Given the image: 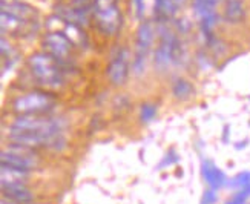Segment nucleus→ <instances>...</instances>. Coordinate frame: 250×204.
<instances>
[{"mask_svg": "<svg viewBox=\"0 0 250 204\" xmlns=\"http://www.w3.org/2000/svg\"><path fill=\"white\" fill-rule=\"evenodd\" d=\"M31 74L34 75V79L45 84V86H59L63 83V68L62 63L57 61L54 57H51L49 54L37 52L32 54L28 60Z\"/></svg>", "mask_w": 250, "mask_h": 204, "instance_id": "f257e3e1", "label": "nucleus"}, {"mask_svg": "<svg viewBox=\"0 0 250 204\" xmlns=\"http://www.w3.org/2000/svg\"><path fill=\"white\" fill-rule=\"evenodd\" d=\"M11 131H20V132H29L37 134L48 138L51 146L59 142V135L62 131V126L57 120L39 115H19L14 123L11 124Z\"/></svg>", "mask_w": 250, "mask_h": 204, "instance_id": "f03ea898", "label": "nucleus"}, {"mask_svg": "<svg viewBox=\"0 0 250 204\" xmlns=\"http://www.w3.org/2000/svg\"><path fill=\"white\" fill-rule=\"evenodd\" d=\"M0 166L21 172H29L39 166V158L31 147L9 144L0 154Z\"/></svg>", "mask_w": 250, "mask_h": 204, "instance_id": "7ed1b4c3", "label": "nucleus"}, {"mask_svg": "<svg viewBox=\"0 0 250 204\" xmlns=\"http://www.w3.org/2000/svg\"><path fill=\"white\" fill-rule=\"evenodd\" d=\"M56 99L42 91H32L25 95H20L13 102V111L19 115H37L54 106Z\"/></svg>", "mask_w": 250, "mask_h": 204, "instance_id": "20e7f679", "label": "nucleus"}, {"mask_svg": "<svg viewBox=\"0 0 250 204\" xmlns=\"http://www.w3.org/2000/svg\"><path fill=\"white\" fill-rule=\"evenodd\" d=\"M155 36V29L154 25L150 21H143L137 31V51H135V57L132 61V69L135 74H141L146 68V59H147V52L150 49L152 41H154Z\"/></svg>", "mask_w": 250, "mask_h": 204, "instance_id": "39448f33", "label": "nucleus"}, {"mask_svg": "<svg viewBox=\"0 0 250 204\" xmlns=\"http://www.w3.org/2000/svg\"><path fill=\"white\" fill-rule=\"evenodd\" d=\"M74 43L69 40V37L64 34L63 31H56V32H48L43 39V49L51 57H54L62 64L68 61L71 57Z\"/></svg>", "mask_w": 250, "mask_h": 204, "instance_id": "423d86ee", "label": "nucleus"}, {"mask_svg": "<svg viewBox=\"0 0 250 204\" xmlns=\"http://www.w3.org/2000/svg\"><path fill=\"white\" fill-rule=\"evenodd\" d=\"M94 17L99 31L107 37L115 36L123 25V16L117 5L106 9H94Z\"/></svg>", "mask_w": 250, "mask_h": 204, "instance_id": "0eeeda50", "label": "nucleus"}, {"mask_svg": "<svg viewBox=\"0 0 250 204\" xmlns=\"http://www.w3.org/2000/svg\"><path fill=\"white\" fill-rule=\"evenodd\" d=\"M106 75L114 86H122L126 83L127 75H129V51L127 49H120L111 59L106 69Z\"/></svg>", "mask_w": 250, "mask_h": 204, "instance_id": "6e6552de", "label": "nucleus"}, {"mask_svg": "<svg viewBox=\"0 0 250 204\" xmlns=\"http://www.w3.org/2000/svg\"><path fill=\"white\" fill-rule=\"evenodd\" d=\"M2 11L8 14H13L21 20L29 21V23H34L39 19V11L25 2H20V0H9V2H2Z\"/></svg>", "mask_w": 250, "mask_h": 204, "instance_id": "1a4fd4ad", "label": "nucleus"}, {"mask_svg": "<svg viewBox=\"0 0 250 204\" xmlns=\"http://www.w3.org/2000/svg\"><path fill=\"white\" fill-rule=\"evenodd\" d=\"M175 36L172 34L170 31L163 29L161 31V40H160V46L155 51V64L161 69H166L169 64L172 63V43Z\"/></svg>", "mask_w": 250, "mask_h": 204, "instance_id": "9d476101", "label": "nucleus"}, {"mask_svg": "<svg viewBox=\"0 0 250 204\" xmlns=\"http://www.w3.org/2000/svg\"><path fill=\"white\" fill-rule=\"evenodd\" d=\"M201 172H203V178L204 181L208 183L209 187L216 190V189H221L224 187L227 183V177L224 172L218 167V166H215L213 161H209V160H206L204 163H203V167H201Z\"/></svg>", "mask_w": 250, "mask_h": 204, "instance_id": "9b49d317", "label": "nucleus"}, {"mask_svg": "<svg viewBox=\"0 0 250 204\" xmlns=\"http://www.w3.org/2000/svg\"><path fill=\"white\" fill-rule=\"evenodd\" d=\"M2 195L5 200L14 204H32L34 195L26 187V184H16V186H3Z\"/></svg>", "mask_w": 250, "mask_h": 204, "instance_id": "f8f14e48", "label": "nucleus"}, {"mask_svg": "<svg viewBox=\"0 0 250 204\" xmlns=\"http://www.w3.org/2000/svg\"><path fill=\"white\" fill-rule=\"evenodd\" d=\"M59 16L63 17L64 20L68 21V23H72V25H79V26H83V25H88V8H64V6H60L59 9Z\"/></svg>", "mask_w": 250, "mask_h": 204, "instance_id": "ddd939ff", "label": "nucleus"}, {"mask_svg": "<svg viewBox=\"0 0 250 204\" xmlns=\"http://www.w3.org/2000/svg\"><path fill=\"white\" fill-rule=\"evenodd\" d=\"M0 25H2V34H6V32H11V34H20V32L31 23L2 11V16H0Z\"/></svg>", "mask_w": 250, "mask_h": 204, "instance_id": "4468645a", "label": "nucleus"}, {"mask_svg": "<svg viewBox=\"0 0 250 204\" xmlns=\"http://www.w3.org/2000/svg\"><path fill=\"white\" fill-rule=\"evenodd\" d=\"M246 17V9L241 0H227L224 8V19L229 23H241Z\"/></svg>", "mask_w": 250, "mask_h": 204, "instance_id": "2eb2a0df", "label": "nucleus"}, {"mask_svg": "<svg viewBox=\"0 0 250 204\" xmlns=\"http://www.w3.org/2000/svg\"><path fill=\"white\" fill-rule=\"evenodd\" d=\"M29 177V172H21L9 167H2L0 172V183L3 186H16V184H26V178Z\"/></svg>", "mask_w": 250, "mask_h": 204, "instance_id": "dca6fc26", "label": "nucleus"}, {"mask_svg": "<svg viewBox=\"0 0 250 204\" xmlns=\"http://www.w3.org/2000/svg\"><path fill=\"white\" fill-rule=\"evenodd\" d=\"M172 94H173V97H175L177 100L186 102V100L190 99V97H193L195 88H193V84L189 80L177 79L175 83H173V86H172Z\"/></svg>", "mask_w": 250, "mask_h": 204, "instance_id": "f3484780", "label": "nucleus"}, {"mask_svg": "<svg viewBox=\"0 0 250 204\" xmlns=\"http://www.w3.org/2000/svg\"><path fill=\"white\" fill-rule=\"evenodd\" d=\"M178 6L173 0H155V14L160 20H167L177 13Z\"/></svg>", "mask_w": 250, "mask_h": 204, "instance_id": "a211bd4d", "label": "nucleus"}, {"mask_svg": "<svg viewBox=\"0 0 250 204\" xmlns=\"http://www.w3.org/2000/svg\"><path fill=\"white\" fill-rule=\"evenodd\" d=\"M63 32L69 37V40L74 43V45H80V46H83L84 43H86V34H84V31H83L79 25L68 23L66 28L63 29Z\"/></svg>", "mask_w": 250, "mask_h": 204, "instance_id": "6ab92c4d", "label": "nucleus"}, {"mask_svg": "<svg viewBox=\"0 0 250 204\" xmlns=\"http://www.w3.org/2000/svg\"><path fill=\"white\" fill-rule=\"evenodd\" d=\"M157 117V106L152 103H143L140 107V120L143 123H150Z\"/></svg>", "mask_w": 250, "mask_h": 204, "instance_id": "aec40b11", "label": "nucleus"}, {"mask_svg": "<svg viewBox=\"0 0 250 204\" xmlns=\"http://www.w3.org/2000/svg\"><path fill=\"white\" fill-rule=\"evenodd\" d=\"M232 187H246L250 184V172H241V174H238L235 178H232V181L229 183Z\"/></svg>", "mask_w": 250, "mask_h": 204, "instance_id": "412c9836", "label": "nucleus"}, {"mask_svg": "<svg viewBox=\"0 0 250 204\" xmlns=\"http://www.w3.org/2000/svg\"><path fill=\"white\" fill-rule=\"evenodd\" d=\"M216 200H218V197H216V192L213 189H208L203 197V204H213Z\"/></svg>", "mask_w": 250, "mask_h": 204, "instance_id": "4be33fe9", "label": "nucleus"}, {"mask_svg": "<svg viewBox=\"0 0 250 204\" xmlns=\"http://www.w3.org/2000/svg\"><path fill=\"white\" fill-rule=\"evenodd\" d=\"M134 6H135V14L138 19L143 17L145 14V0H134Z\"/></svg>", "mask_w": 250, "mask_h": 204, "instance_id": "5701e85b", "label": "nucleus"}, {"mask_svg": "<svg viewBox=\"0 0 250 204\" xmlns=\"http://www.w3.org/2000/svg\"><path fill=\"white\" fill-rule=\"evenodd\" d=\"M178 160V157L173 154V150H170V152H167V155H166V158H165V161L160 164L161 167L165 166V164H172V163H175V161Z\"/></svg>", "mask_w": 250, "mask_h": 204, "instance_id": "b1692460", "label": "nucleus"}, {"mask_svg": "<svg viewBox=\"0 0 250 204\" xmlns=\"http://www.w3.org/2000/svg\"><path fill=\"white\" fill-rule=\"evenodd\" d=\"M88 0H80V8H88Z\"/></svg>", "mask_w": 250, "mask_h": 204, "instance_id": "393cba45", "label": "nucleus"}, {"mask_svg": "<svg viewBox=\"0 0 250 204\" xmlns=\"http://www.w3.org/2000/svg\"><path fill=\"white\" fill-rule=\"evenodd\" d=\"M2 204H14V203H11V201H8V200L3 198V200H2Z\"/></svg>", "mask_w": 250, "mask_h": 204, "instance_id": "a878e982", "label": "nucleus"}, {"mask_svg": "<svg viewBox=\"0 0 250 204\" xmlns=\"http://www.w3.org/2000/svg\"><path fill=\"white\" fill-rule=\"evenodd\" d=\"M246 204H247V203H246Z\"/></svg>", "mask_w": 250, "mask_h": 204, "instance_id": "bb28decb", "label": "nucleus"}]
</instances>
